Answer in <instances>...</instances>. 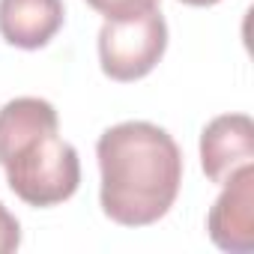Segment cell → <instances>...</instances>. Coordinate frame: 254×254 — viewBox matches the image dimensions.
<instances>
[{"label": "cell", "instance_id": "1", "mask_svg": "<svg viewBox=\"0 0 254 254\" xmlns=\"http://www.w3.org/2000/svg\"><path fill=\"white\" fill-rule=\"evenodd\" d=\"M96 159L99 200L111 221L147 227L168 215L183 186V153L162 126L147 120L111 126L96 144Z\"/></svg>", "mask_w": 254, "mask_h": 254}, {"label": "cell", "instance_id": "8", "mask_svg": "<svg viewBox=\"0 0 254 254\" xmlns=\"http://www.w3.org/2000/svg\"><path fill=\"white\" fill-rule=\"evenodd\" d=\"M18 245H21V224L3 203H0V254H9Z\"/></svg>", "mask_w": 254, "mask_h": 254}, {"label": "cell", "instance_id": "3", "mask_svg": "<svg viewBox=\"0 0 254 254\" xmlns=\"http://www.w3.org/2000/svg\"><path fill=\"white\" fill-rule=\"evenodd\" d=\"M168 48L165 15L147 9L132 18H105L99 30V63L114 81H138L156 69Z\"/></svg>", "mask_w": 254, "mask_h": 254}, {"label": "cell", "instance_id": "4", "mask_svg": "<svg viewBox=\"0 0 254 254\" xmlns=\"http://www.w3.org/2000/svg\"><path fill=\"white\" fill-rule=\"evenodd\" d=\"M221 186L224 191L206 215L209 239L221 251L248 254L254 251V165H242Z\"/></svg>", "mask_w": 254, "mask_h": 254}, {"label": "cell", "instance_id": "7", "mask_svg": "<svg viewBox=\"0 0 254 254\" xmlns=\"http://www.w3.org/2000/svg\"><path fill=\"white\" fill-rule=\"evenodd\" d=\"M87 3L114 21V18H132V15H141L147 9H156L159 0H87Z\"/></svg>", "mask_w": 254, "mask_h": 254}, {"label": "cell", "instance_id": "9", "mask_svg": "<svg viewBox=\"0 0 254 254\" xmlns=\"http://www.w3.org/2000/svg\"><path fill=\"white\" fill-rule=\"evenodd\" d=\"M180 3H189V6H215L221 0H180Z\"/></svg>", "mask_w": 254, "mask_h": 254}, {"label": "cell", "instance_id": "2", "mask_svg": "<svg viewBox=\"0 0 254 254\" xmlns=\"http://www.w3.org/2000/svg\"><path fill=\"white\" fill-rule=\"evenodd\" d=\"M0 168L9 189L30 206H57L78 191V150L60 138L51 102L18 96L0 108Z\"/></svg>", "mask_w": 254, "mask_h": 254}, {"label": "cell", "instance_id": "6", "mask_svg": "<svg viewBox=\"0 0 254 254\" xmlns=\"http://www.w3.org/2000/svg\"><path fill=\"white\" fill-rule=\"evenodd\" d=\"M63 18V0H0V36L24 51L48 45Z\"/></svg>", "mask_w": 254, "mask_h": 254}, {"label": "cell", "instance_id": "5", "mask_svg": "<svg viewBox=\"0 0 254 254\" xmlns=\"http://www.w3.org/2000/svg\"><path fill=\"white\" fill-rule=\"evenodd\" d=\"M200 165L209 183H227L242 165H254V123L248 114H221L200 132Z\"/></svg>", "mask_w": 254, "mask_h": 254}]
</instances>
